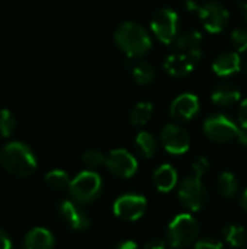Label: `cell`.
<instances>
[{
	"instance_id": "484cf974",
	"label": "cell",
	"mask_w": 247,
	"mask_h": 249,
	"mask_svg": "<svg viewBox=\"0 0 247 249\" xmlns=\"http://www.w3.org/2000/svg\"><path fill=\"white\" fill-rule=\"evenodd\" d=\"M16 128V120L9 109L0 111V134L3 137H9L13 134Z\"/></svg>"
},
{
	"instance_id": "5bb4252c",
	"label": "cell",
	"mask_w": 247,
	"mask_h": 249,
	"mask_svg": "<svg viewBox=\"0 0 247 249\" xmlns=\"http://www.w3.org/2000/svg\"><path fill=\"white\" fill-rule=\"evenodd\" d=\"M176 45H178L181 53L189 55L197 64L201 61V58H202V50H201L202 36H201L199 32H197V31L185 32L183 35H181L176 39Z\"/></svg>"
},
{
	"instance_id": "7c38bea8",
	"label": "cell",
	"mask_w": 247,
	"mask_h": 249,
	"mask_svg": "<svg viewBox=\"0 0 247 249\" xmlns=\"http://www.w3.org/2000/svg\"><path fill=\"white\" fill-rule=\"evenodd\" d=\"M58 213L61 219L73 229V231H86L90 226V220L87 214L82 210L79 203L76 201H63L58 206Z\"/></svg>"
},
{
	"instance_id": "d4e9b609",
	"label": "cell",
	"mask_w": 247,
	"mask_h": 249,
	"mask_svg": "<svg viewBox=\"0 0 247 249\" xmlns=\"http://www.w3.org/2000/svg\"><path fill=\"white\" fill-rule=\"evenodd\" d=\"M132 76H134V80L138 85H150L154 80V77H156V70H154V67L150 63L141 61V63H138L134 67Z\"/></svg>"
},
{
	"instance_id": "44dd1931",
	"label": "cell",
	"mask_w": 247,
	"mask_h": 249,
	"mask_svg": "<svg viewBox=\"0 0 247 249\" xmlns=\"http://www.w3.org/2000/svg\"><path fill=\"white\" fill-rule=\"evenodd\" d=\"M135 146H137L138 152L141 153V156L146 158V159L153 158V155L157 150V142H156L154 136L150 134L148 131H141V133L137 134Z\"/></svg>"
},
{
	"instance_id": "6da1fadb",
	"label": "cell",
	"mask_w": 247,
	"mask_h": 249,
	"mask_svg": "<svg viewBox=\"0 0 247 249\" xmlns=\"http://www.w3.org/2000/svg\"><path fill=\"white\" fill-rule=\"evenodd\" d=\"M1 166L15 177H29L36 171V158L29 146L20 142L7 143L0 152Z\"/></svg>"
},
{
	"instance_id": "4316f807",
	"label": "cell",
	"mask_w": 247,
	"mask_h": 249,
	"mask_svg": "<svg viewBox=\"0 0 247 249\" xmlns=\"http://www.w3.org/2000/svg\"><path fill=\"white\" fill-rule=\"evenodd\" d=\"M82 162L84 163L86 168L89 169H96V168H100L106 163V158L103 153L98 152V150H89L83 155L82 158Z\"/></svg>"
},
{
	"instance_id": "603a6c76",
	"label": "cell",
	"mask_w": 247,
	"mask_h": 249,
	"mask_svg": "<svg viewBox=\"0 0 247 249\" xmlns=\"http://www.w3.org/2000/svg\"><path fill=\"white\" fill-rule=\"evenodd\" d=\"M151 114H153V105L150 102H140L131 109L130 120L134 125H144L151 118Z\"/></svg>"
},
{
	"instance_id": "9a60e30c",
	"label": "cell",
	"mask_w": 247,
	"mask_h": 249,
	"mask_svg": "<svg viewBox=\"0 0 247 249\" xmlns=\"http://www.w3.org/2000/svg\"><path fill=\"white\" fill-rule=\"evenodd\" d=\"M195 66H197V63L189 55H186L183 53L172 54L165 61V70L173 77H183V76L189 74Z\"/></svg>"
},
{
	"instance_id": "8fae6325",
	"label": "cell",
	"mask_w": 247,
	"mask_h": 249,
	"mask_svg": "<svg viewBox=\"0 0 247 249\" xmlns=\"http://www.w3.org/2000/svg\"><path fill=\"white\" fill-rule=\"evenodd\" d=\"M162 144L170 155H183L189 150L191 137L189 133L176 124H167L160 134Z\"/></svg>"
},
{
	"instance_id": "7a4b0ae2",
	"label": "cell",
	"mask_w": 247,
	"mask_h": 249,
	"mask_svg": "<svg viewBox=\"0 0 247 249\" xmlns=\"http://www.w3.org/2000/svg\"><path fill=\"white\" fill-rule=\"evenodd\" d=\"M115 42L128 57H141L151 48L150 34L135 22H125L115 31Z\"/></svg>"
},
{
	"instance_id": "836d02e7",
	"label": "cell",
	"mask_w": 247,
	"mask_h": 249,
	"mask_svg": "<svg viewBox=\"0 0 247 249\" xmlns=\"http://www.w3.org/2000/svg\"><path fill=\"white\" fill-rule=\"evenodd\" d=\"M237 140L240 142L242 146L247 147V128H242L240 130V134H239V139Z\"/></svg>"
},
{
	"instance_id": "f1b7e54d",
	"label": "cell",
	"mask_w": 247,
	"mask_h": 249,
	"mask_svg": "<svg viewBox=\"0 0 247 249\" xmlns=\"http://www.w3.org/2000/svg\"><path fill=\"white\" fill-rule=\"evenodd\" d=\"M195 249H224L223 244L214 239H204V241H197Z\"/></svg>"
},
{
	"instance_id": "4fadbf2b",
	"label": "cell",
	"mask_w": 247,
	"mask_h": 249,
	"mask_svg": "<svg viewBox=\"0 0 247 249\" xmlns=\"http://www.w3.org/2000/svg\"><path fill=\"white\" fill-rule=\"evenodd\" d=\"M198 111H199V101L194 93H182L170 105L172 117L183 121L194 118Z\"/></svg>"
},
{
	"instance_id": "f546056e",
	"label": "cell",
	"mask_w": 247,
	"mask_h": 249,
	"mask_svg": "<svg viewBox=\"0 0 247 249\" xmlns=\"http://www.w3.org/2000/svg\"><path fill=\"white\" fill-rule=\"evenodd\" d=\"M239 123L242 128H247V99L242 102L239 109Z\"/></svg>"
},
{
	"instance_id": "d6a6232c",
	"label": "cell",
	"mask_w": 247,
	"mask_h": 249,
	"mask_svg": "<svg viewBox=\"0 0 247 249\" xmlns=\"http://www.w3.org/2000/svg\"><path fill=\"white\" fill-rule=\"evenodd\" d=\"M114 249H138V245H137V242H134V241H122V242H119L118 245H115Z\"/></svg>"
},
{
	"instance_id": "7402d4cb",
	"label": "cell",
	"mask_w": 247,
	"mask_h": 249,
	"mask_svg": "<svg viewBox=\"0 0 247 249\" xmlns=\"http://www.w3.org/2000/svg\"><path fill=\"white\" fill-rule=\"evenodd\" d=\"M224 238L226 242L233 247V248H242L246 244L247 232L243 226L239 225H231L224 229Z\"/></svg>"
},
{
	"instance_id": "d6986e66",
	"label": "cell",
	"mask_w": 247,
	"mask_h": 249,
	"mask_svg": "<svg viewBox=\"0 0 247 249\" xmlns=\"http://www.w3.org/2000/svg\"><path fill=\"white\" fill-rule=\"evenodd\" d=\"M239 101H240V92L230 85H223L213 92V102L220 107H231Z\"/></svg>"
},
{
	"instance_id": "4dcf8cb0",
	"label": "cell",
	"mask_w": 247,
	"mask_h": 249,
	"mask_svg": "<svg viewBox=\"0 0 247 249\" xmlns=\"http://www.w3.org/2000/svg\"><path fill=\"white\" fill-rule=\"evenodd\" d=\"M144 249H167V247L163 239H151L144 245Z\"/></svg>"
},
{
	"instance_id": "3957f363",
	"label": "cell",
	"mask_w": 247,
	"mask_h": 249,
	"mask_svg": "<svg viewBox=\"0 0 247 249\" xmlns=\"http://www.w3.org/2000/svg\"><path fill=\"white\" fill-rule=\"evenodd\" d=\"M199 235V223L189 213H181L172 219L167 228L169 244L175 249H182L197 242Z\"/></svg>"
},
{
	"instance_id": "277c9868",
	"label": "cell",
	"mask_w": 247,
	"mask_h": 249,
	"mask_svg": "<svg viewBox=\"0 0 247 249\" xmlns=\"http://www.w3.org/2000/svg\"><path fill=\"white\" fill-rule=\"evenodd\" d=\"M102 188H103V182L98 172L83 171L71 179L68 191L76 203L89 204L100 196Z\"/></svg>"
},
{
	"instance_id": "30bf717a",
	"label": "cell",
	"mask_w": 247,
	"mask_h": 249,
	"mask_svg": "<svg viewBox=\"0 0 247 249\" xmlns=\"http://www.w3.org/2000/svg\"><path fill=\"white\" fill-rule=\"evenodd\" d=\"M198 12H199V18L202 20L204 28L213 34L221 32L230 19L227 9L217 1H208L205 4L199 6Z\"/></svg>"
},
{
	"instance_id": "83f0119b",
	"label": "cell",
	"mask_w": 247,
	"mask_h": 249,
	"mask_svg": "<svg viewBox=\"0 0 247 249\" xmlns=\"http://www.w3.org/2000/svg\"><path fill=\"white\" fill-rule=\"evenodd\" d=\"M231 39H233L236 48L240 53H247V31H245V29H236V31H233Z\"/></svg>"
},
{
	"instance_id": "e0dca14e",
	"label": "cell",
	"mask_w": 247,
	"mask_h": 249,
	"mask_svg": "<svg viewBox=\"0 0 247 249\" xmlns=\"http://www.w3.org/2000/svg\"><path fill=\"white\" fill-rule=\"evenodd\" d=\"M153 182L160 193H169L178 184V172L169 163L160 165L153 174Z\"/></svg>"
},
{
	"instance_id": "ffe728a7",
	"label": "cell",
	"mask_w": 247,
	"mask_h": 249,
	"mask_svg": "<svg viewBox=\"0 0 247 249\" xmlns=\"http://www.w3.org/2000/svg\"><path fill=\"white\" fill-rule=\"evenodd\" d=\"M217 190L218 193L226 198H233L239 193V182L234 174L231 172H223L220 174L217 179Z\"/></svg>"
},
{
	"instance_id": "ac0fdd59",
	"label": "cell",
	"mask_w": 247,
	"mask_h": 249,
	"mask_svg": "<svg viewBox=\"0 0 247 249\" xmlns=\"http://www.w3.org/2000/svg\"><path fill=\"white\" fill-rule=\"evenodd\" d=\"M240 66H242V61L236 53H224L215 58L213 64V70L217 76L227 77V76L237 73L240 70Z\"/></svg>"
},
{
	"instance_id": "9c48e42d",
	"label": "cell",
	"mask_w": 247,
	"mask_h": 249,
	"mask_svg": "<svg viewBox=\"0 0 247 249\" xmlns=\"http://www.w3.org/2000/svg\"><path fill=\"white\" fill-rule=\"evenodd\" d=\"M106 168L116 178H131L138 169L137 159L125 149H114L106 156Z\"/></svg>"
},
{
	"instance_id": "cb8c5ba5",
	"label": "cell",
	"mask_w": 247,
	"mask_h": 249,
	"mask_svg": "<svg viewBox=\"0 0 247 249\" xmlns=\"http://www.w3.org/2000/svg\"><path fill=\"white\" fill-rule=\"evenodd\" d=\"M45 182L49 188L52 190H64V188H68L70 187V177L66 171H61V169H52L49 171L47 175H45Z\"/></svg>"
},
{
	"instance_id": "2e32d148",
	"label": "cell",
	"mask_w": 247,
	"mask_h": 249,
	"mask_svg": "<svg viewBox=\"0 0 247 249\" xmlns=\"http://www.w3.org/2000/svg\"><path fill=\"white\" fill-rule=\"evenodd\" d=\"M54 235L45 228H33L25 236V249H52L54 248Z\"/></svg>"
},
{
	"instance_id": "e575fe53",
	"label": "cell",
	"mask_w": 247,
	"mask_h": 249,
	"mask_svg": "<svg viewBox=\"0 0 247 249\" xmlns=\"http://www.w3.org/2000/svg\"><path fill=\"white\" fill-rule=\"evenodd\" d=\"M240 204H242V207H243V210L247 212V188L246 191L243 193V196H242V200H240Z\"/></svg>"
},
{
	"instance_id": "1f68e13d",
	"label": "cell",
	"mask_w": 247,
	"mask_h": 249,
	"mask_svg": "<svg viewBox=\"0 0 247 249\" xmlns=\"http://www.w3.org/2000/svg\"><path fill=\"white\" fill-rule=\"evenodd\" d=\"M0 249H12V241L3 231H0Z\"/></svg>"
},
{
	"instance_id": "52a82bcc",
	"label": "cell",
	"mask_w": 247,
	"mask_h": 249,
	"mask_svg": "<svg viewBox=\"0 0 247 249\" xmlns=\"http://www.w3.org/2000/svg\"><path fill=\"white\" fill-rule=\"evenodd\" d=\"M114 214L127 222L140 220L147 210V200L140 194H124L114 201Z\"/></svg>"
},
{
	"instance_id": "ba28073f",
	"label": "cell",
	"mask_w": 247,
	"mask_h": 249,
	"mask_svg": "<svg viewBox=\"0 0 247 249\" xmlns=\"http://www.w3.org/2000/svg\"><path fill=\"white\" fill-rule=\"evenodd\" d=\"M151 29L163 44H172L178 35V15L172 9H160L151 19Z\"/></svg>"
},
{
	"instance_id": "d590c367",
	"label": "cell",
	"mask_w": 247,
	"mask_h": 249,
	"mask_svg": "<svg viewBox=\"0 0 247 249\" xmlns=\"http://www.w3.org/2000/svg\"><path fill=\"white\" fill-rule=\"evenodd\" d=\"M243 10H245V18H246L247 20V3L246 4H243Z\"/></svg>"
},
{
	"instance_id": "5b68a950",
	"label": "cell",
	"mask_w": 247,
	"mask_h": 249,
	"mask_svg": "<svg viewBox=\"0 0 247 249\" xmlns=\"http://www.w3.org/2000/svg\"><path fill=\"white\" fill-rule=\"evenodd\" d=\"M202 175L204 174L201 172L192 171V175L186 177L178 190L181 203L191 212L201 210L205 206L207 198H208L207 188L202 182Z\"/></svg>"
},
{
	"instance_id": "8992f818",
	"label": "cell",
	"mask_w": 247,
	"mask_h": 249,
	"mask_svg": "<svg viewBox=\"0 0 247 249\" xmlns=\"http://www.w3.org/2000/svg\"><path fill=\"white\" fill-rule=\"evenodd\" d=\"M242 127L226 115H211L204 123V134L215 143H227L239 139Z\"/></svg>"
}]
</instances>
